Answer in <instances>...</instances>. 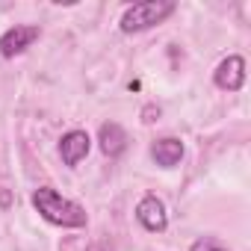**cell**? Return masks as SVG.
<instances>
[{"instance_id": "obj_1", "label": "cell", "mask_w": 251, "mask_h": 251, "mask_svg": "<svg viewBox=\"0 0 251 251\" xmlns=\"http://www.w3.org/2000/svg\"><path fill=\"white\" fill-rule=\"evenodd\" d=\"M33 207L42 213L45 222L59 225V227H86V210L68 198H62L53 186H39L33 195Z\"/></svg>"}, {"instance_id": "obj_2", "label": "cell", "mask_w": 251, "mask_h": 251, "mask_svg": "<svg viewBox=\"0 0 251 251\" xmlns=\"http://www.w3.org/2000/svg\"><path fill=\"white\" fill-rule=\"evenodd\" d=\"M175 9H177L175 0H142V3H133L127 12L121 15V33L151 30V27L163 24Z\"/></svg>"}, {"instance_id": "obj_3", "label": "cell", "mask_w": 251, "mask_h": 251, "mask_svg": "<svg viewBox=\"0 0 251 251\" xmlns=\"http://www.w3.org/2000/svg\"><path fill=\"white\" fill-rule=\"evenodd\" d=\"M42 36V30L39 27H27V24H15V27H9L3 36H0V53H3L6 59H12V56H18V53H24L36 39Z\"/></svg>"}, {"instance_id": "obj_4", "label": "cell", "mask_w": 251, "mask_h": 251, "mask_svg": "<svg viewBox=\"0 0 251 251\" xmlns=\"http://www.w3.org/2000/svg\"><path fill=\"white\" fill-rule=\"evenodd\" d=\"M213 83L219 89H225V92H239L242 83H245V59L236 56V53L227 56V59H222L219 68H216V74H213Z\"/></svg>"}, {"instance_id": "obj_5", "label": "cell", "mask_w": 251, "mask_h": 251, "mask_svg": "<svg viewBox=\"0 0 251 251\" xmlns=\"http://www.w3.org/2000/svg\"><path fill=\"white\" fill-rule=\"evenodd\" d=\"M136 219H139V225H142L145 230H151V233H160V230H166V225H169L166 204H163L157 195H145V198L136 204Z\"/></svg>"}, {"instance_id": "obj_6", "label": "cell", "mask_w": 251, "mask_h": 251, "mask_svg": "<svg viewBox=\"0 0 251 251\" xmlns=\"http://www.w3.org/2000/svg\"><path fill=\"white\" fill-rule=\"evenodd\" d=\"M89 148H92V139H89L86 130H71V133H65L59 139V157H62V163L68 169L80 166V160H86Z\"/></svg>"}, {"instance_id": "obj_7", "label": "cell", "mask_w": 251, "mask_h": 251, "mask_svg": "<svg viewBox=\"0 0 251 251\" xmlns=\"http://www.w3.org/2000/svg\"><path fill=\"white\" fill-rule=\"evenodd\" d=\"M98 142H100V151H103L106 157H121V151L127 148V133L121 130V124L106 121V124H100Z\"/></svg>"}, {"instance_id": "obj_8", "label": "cell", "mask_w": 251, "mask_h": 251, "mask_svg": "<svg viewBox=\"0 0 251 251\" xmlns=\"http://www.w3.org/2000/svg\"><path fill=\"white\" fill-rule=\"evenodd\" d=\"M151 157H154L157 166H163V169H175V166L183 160V142L175 139V136H166V139H160V142L151 145Z\"/></svg>"}, {"instance_id": "obj_9", "label": "cell", "mask_w": 251, "mask_h": 251, "mask_svg": "<svg viewBox=\"0 0 251 251\" xmlns=\"http://www.w3.org/2000/svg\"><path fill=\"white\" fill-rule=\"evenodd\" d=\"M189 251H227V248H222L216 239H204V236H201V239H195V242H192V248H189Z\"/></svg>"}, {"instance_id": "obj_10", "label": "cell", "mask_w": 251, "mask_h": 251, "mask_svg": "<svg viewBox=\"0 0 251 251\" xmlns=\"http://www.w3.org/2000/svg\"><path fill=\"white\" fill-rule=\"evenodd\" d=\"M142 115H145V121H157L154 115H160V109H157V106H145V112H142Z\"/></svg>"}, {"instance_id": "obj_11", "label": "cell", "mask_w": 251, "mask_h": 251, "mask_svg": "<svg viewBox=\"0 0 251 251\" xmlns=\"http://www.w3.org/2000/svg\"><path fill=\"white\" fill-rule=\"evenodd\" d=\"M9 201H12V195L3 189V192H0V207H9Z\"/></svg>"}, {"instance_id": "obj_12", "label": "cell", "mask_w": 251, "mask_h": 251, "mask_svg": "<svg viewBox=\"0 0 251 251\" xmlns=\"http://www.w3.org/2000/svg\"><path fill=\"white\" fill-rule=\"evenodd\" d=\"M86 251H106V248H103V245H98V242H95V245H89V248H86Z\"/></svg>"}]
</instances>
